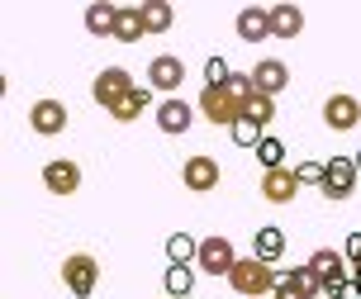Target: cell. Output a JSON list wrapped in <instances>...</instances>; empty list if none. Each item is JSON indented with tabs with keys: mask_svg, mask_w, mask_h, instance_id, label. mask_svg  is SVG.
Segmentation results:
<instances>
[{
	"mask_svg": "<svg viewBox=\"0 0 361 299\" xmlns=\"http://www.w3.org/2000/svg\"><path fill=\"white\" fill-rule=\"evenodd\" d=\"M195 290V271L190 266H166V299H190Z\"/></svg>",
	"mask_w": 361,
	"mask_h": 299,
	"instance_id": "obj_24",
	"label": "cell"
},
{
	"mask_svg": "<svg viewBox=\"0 0 361 299\" xmlns=\"http://www.w3.org/2000/svg\"><path fill=\"white\" fill-rule=\"evenodd\" d=\"M352 281H357V285H361V262H357V266H352Z\"/></svg>",
	"mask_w": 361,
	"mask_h": 299,
	"instance_id": "obj_31",
	"label": "cell"
},
{
	"mask_svg": "<svg viewBox=\"0 0 361 299\" xmlns=\"http://www.w3.org/2000/svg\"><path fill=\"white\" fill-rule=\"evenodd\" d=\"M257 161H262V171H281V166H286V142L281 138H262Z\"/></svg>",
	"mask_w": 361,
	"mask_h": 299,
	"instance_id": "obj_25",
	"label": "cell"
},
{
	"mask_svg": "<svg viewBox=\"0 0 361 299\" xmlns=\"http://www.w3.org/2000/svg\"><path fill=\"white\" fill-rule=\"evenodd\" d=\"M190 123H195V109L185 105L180 95H171V100H162V105H157V128H162V133H171V138H176V133H185V128H190Z\"/></svg>",
	"mask_w": 361,
	"mask_h": 299,
	"instance_id": "obj_16",
	"label": "cell"
},
{
	"mask_svg": "<svg viewBox=\"0 0 361 299\" xmlns=\"http://www.w3.org/2000/svg\"><path fill=\"white\" fill-rule=\"evenodd\" d=\"M281 252H286V233L276 228V224H267V228L252 233V257H262V262H281Z\"/></svg>",
	"mask_w": 361,
	"mask_h": 299,
	"instance_id": "obj_19",
	"label": "cell"
},
{
	"mask_svg": "<svg viewBox=\"0 0 361 299\" xmlns=\"http://www.w3.org/2000/svg\"><path fill=\"white\" fill-rule=\"evenodd\" d=\"M133 90H138V81H133L124 67H105L100 76H95V81H90V95H95V105L105 109V114L119 105L124 95H133Z\"/></svg>",
	"mask_w": 361,
	"mask_h": 299,
	"instance_id": "obj_4",
	"label": "cell"
},
{
	"mask_svg": "<svg viewBox=\"0 0 361 299\" xmlns=\"http://www.w3.org/2000/svg\"><path fill=\"white\" fill-rule=\"evenodd\" d=\"M143 29V5H119V19H114V43H138Z\"/></svg>",
	"mask_w": 361,
	"mask_h": 299,
	"instance_id": "obj_20",
	"label": "cell"
},
{
	"mask_svg": "<svg viewBox=\"0 0 361 299\" xmlns=\"http://www.w3.org/2000/svg\"><path fill=\"white\" fill-rule=\"evenodd\" d=\"M114 19H119V5H109V0H90V5H86V34L114 38Z\"/></svg>",
	"mask_w": 361,
	"mask_h": 299,
	"instance_id": "obj_18",
	"label": "cell"
},
{
	"mask_svg": "<svg viewBox=\"0 0 361 299\" xmlns=\"http://www.w3.org/2000/svg\"><path fill=\"white\" fill-rule=\"evenodd\" d=\"M228 133H233L238 147H262V138H267V128H257L252 119H238L233 128H228Z\"/></svg>",
	"mask_w": 361,
	"mask_h": 299,
	"instance_id": "obj_26",
	"label": "cell"
},
{
	"mask_svg": "<svg viewBox=\"0 0 361 299\" xmlns=\"http://www.w3.org/2000/svg\"><path fill=\"white\" fill-rule=\"evenodd\" d=\"M276 266L262 262V257H238L233 266V276H228V285H233L238 295H247V299H262V295H276Z\"/></svg>",
	"mask_w": 361,
	"mask_h": 299,
	"instance_id": "obj_1",
	"label": "cell"
},
{
	"mask_svg": "<svg viewBox=\"0 0 361 299\" xmlns=\"http://www.w3.org/2000/svg\"><path fill=\"white\" fill-rule=\"evenodd\" d=\"M180 181H185V190H195V195L219 190V161L195 152V157H185V166H180Z\"/></svg>",
	"mask_w": 361,
	"mask_h": 299,
	"instance_id": "obj_10",
	"label": "cell"
},
{
	"mask_svg": "<svg viewBox=\"0 0 361 299\" xmlns=\"http://www.w3.org/2000/svg\"><path fill=\"white\" fill-rule=\"evenodd\" d=\"M200 114L214 123V128H233L238 119H247V109L228 95V86H204L200 90Z\"/></svg>",
	"mask_w": 361,
	"mask_h": 299,
	"instance_id": "obj_3",
	"label": "cell"
},
{
	"mask_svg": "<svg viewBox=\"0 0 361 299\" xmlns=\"http://www.w3.org/2000/svg\"><path fill=\"white\" fill-rule=\"evenodd\" d=\"M324 123L333 128V133H352V128L361 123V100H357V95H347V90L328 95V100H324Z\"/></svg>",
	"mask_w": 361,
	"mask_h": 299,
	"instance_id": "obj_8",
	"label": "cell"
},
{
	"mask_svg": "<svg viewBox=\"0 0 361 299\" xmlns=\"http://www.w3.org/2000/svg\"><path fill=\"white\" fill-rule=\"evenodd\" d=\"M62 285H67V295L90 299L95 285H100V262H95L90 252H72V257L62 262Z\"/></svg>",
	"mask_w": 361,
	"mask_h": 299,
	"instance_id": "obj_2",
	"label": "cell"
},
{
	"mask_svg": "<svg viewBox=\"0 0 361 299\" xmlns=\"http://www.w3.org/2000/svg\"><path fill=\"white\" fill-rule=\"evenodd\" d=\"M180 81H185V62H180L176 53H157L152 62H147V86L162 90L166 100L180 90Z\"/></svg>",
	"mask_w": 361,
	"mask_h": 299,
	"instance_id": "obj_7",
	"label": "cell"
},
{
	"mask_svg": "<svg viewBox=\"0 0 361 299\" xmlns=\"http://www.w3.org/2000/svg\"><path fill=\"white\" fill-rule=\"evenodd\" d=\"M43 185H48L53 195H76L81 190V166L67 161V157H53L48 166H43Z\"/></svg>",
	"mask_w": 361,
	"mask_h": 299,
	"instance_id": "obj_14",
	"label": "cell"
},
{
	"mask_svg": "<svg viewBox=\"0 0 361 299\" xmlns=\"http://www.w3.org/2000/svg\"><path fill=\"white\" fill-rule=\"evenodd\" d=\"M314 295H324L319 276H314L309 266H295V271H286V276L276 281V295L271 299H314Z\"/></svg>",
	"mask_w": 361,
	"mask_h": 299,
	"instance_id": "obj_12",
	"label": "cell"
},
{
	"mask_svg": "<svg viewBox=\"0 0 361 299\" xmlns=\"http://www.w3.org/2000/svg\"><path fill=\"white\" fill-rule=\"evenodd\" d=\"M29 128H34L38 138L67 133V105H62V100H34V105H29Z\"/></svg>",
	"mask_w": 361,
	"mask_h": 299,
	"instance_id": "obj_9",
	"label": "cell"
},
{
	"mask_svg": "<svg viewBox=\"0 0 361 299\" xmlns=\"http://www.w3.org/2000/svg\"><path fill=\"white\" fill-rule=\"evenodd\" d=\"M300 29H305V10L300 5H290V0L271 5V38H300Z\"/></svg>",
	"mask_w": 361,
	"mask_h": 299,
	"instance_id": "obj_17",
	"label": "cell"
},
{
	"mask_svg": "<svg viewBox=\"0 0 361 299\" xmlns=\"http://www.w3.org/2000/svg\"><path fill=\"white\" fill-rule=\"evenodd\" d=\"M171 24H176V10L166 0H143V29L147 34H166Z\"/></svg>",
	"mask_w": 361,
	"mask_h": 299,
	"instance_id": "obj_22",
	"label": "cell"
},
{
	"mask_svg": "<svg viewBox=\"0 0 361 299\" xmlns=\"http://www.w3.org/2000/svg\"><path fill=\"white\" fill-rule=\"evenodd\" d=\"M343 257H347V262H352V266L361 262V233H352V238H347V243H343Z\"/></svg>",
	"mask_w": 361,
	"mask_h": 299,
	"instance_id": "obj_30",
	"label": "cell"
},
{
	"mask_svg": "<svg viewBox=\"0 0 361 299\" xmlns=\"http://www.w3.org/2000/svg\"><path fill=\"white\" fill-rule=\"evenodd\" d=\"M352 161H357V171H361V147H357V157H352Z\"/></svg>",
	"mask_w": 361,
	"mask_h": 299,
	"instance_id": "obj_32",
	"label": "cell"
},
{
	"mask_svg": "<svg viewBox=\"0 0 361 299\" xmlns=\"http://www.w3.org/2000/svg\"><path fill=\"white\" fill-rule=\"evenodd\" d=\"M252 86H257V95H271V100H276V95L290 86V67L281 57H262L252 67Z\"/></svg>",
	"mask_w": 361,
	"mask_h": 299,
	"instance_id": "obj_13",
	"label": "cell"
},
{
	"mask_svg": "<svg viewBox=\"0 0 361 299\" xmlns=\"http://www.w3.org/2000/svg\"><path fill=\"white\" fill-rule=\"evenodd\" d=\"M147 105H152V86H138L133 95H124L119 105L109 109V119H114V123H133V119H138V114H143Z\"/></svg>",
	"mask_w": 361,
	"mask_h": 299,
	"instance_id": "obj_21",
	"label": "cell"
},
{
	"mask_svg": "<svg viewBox=\"0 0 361 299\" xmlns=\"http://www.w3.org/2000/svg\"><path fill=\"white\" fill-rule=\"evenodd\" d=\"M295 176H300V185H324V161H300Z\"/></svg>",
	"mask_w": 361,
	"mask_h": 299,
	"instance_id": "obj_29",
	"label": "cell"
},
{
	"mask_svg": "<svg viewBox=\"0 0 361 299\" xmlns=\"http://www.w3.org/2000/svg\"><path fill=\"white\" fill-rule=\"evenodd\" d=\"M300 190H305V185H300V176H295V166L262 171V200H267V205H290Z\"/></svg>",
	"mask_w": 361,
	"mask_h": 299,
	"instance_id": "obj_11",
	"label": "cell"
},
{
	"mask_svg": "<svg viewBox=\"0 0 361 299\" xmlns=\"http://www.w3.org/2000/svg\"><path fill=\"white\" fill-rule=\"evenodd\" d=\"M247 119H252L257 128H267V123L276 119V100H271V95H257V100H252V109H247Z\"/></svg>",
	"mask_w": 361,
	"mask_h": 299,
	"instance_id": "obj_28",
	"label": "cell"
},
{
	"mask_svg": "<svg viewBox=\"0 0 361 299\" xmlns=\"http://www.w3.org/2000/svg\"><path fill=\"white\" fill-rule=\"evenodd\" d=\"M233 29L243 43H262V38H271V10H262V5H247V10H238Z\"/></svg>",
	"mask_w": 361,
	"mask_h": 299,
	"instance_id": "obj_15",
	"label": "cell"
},
{
	"mask_svg": "<svg viewBox=\"0 0 361 299\" xmlns=\"http://www.w3.org/2000/svg\"><path fill=\"white\" fill-rule=\"evenodd\" d=\"M228 76H233V67L224 57H209L204 62V86H228Z\"/></svg>",
	"mask_w": 361,
	"mask_h": 299,
	"instance_id": "obj_27",
	"label": "cell"
},
{
	"mask_svg": "<svg viewBox=\"0 0 361 299\" xmlns=\"http://www.w3.org/2000/svg\"><path fill=\"white\" fill-rule=\"evenodd\" d=\"M166 257H171V266H190L200 257V238H190V233H171V238H166Z\"/></svg>",
	"mask_w": 361,
	"mask_h": 299,
	"instance_id": "obj_23",
	"label": "cell"
},
{
	"mask_svg": "<svg viewBox=\"0 0 361 299\" xmlns=\"http://www.w3.org/2000/svg\"><path fill=\"white\" fill-rule=\"evenodd\" d=\"M195 266L204 271V276H233V266H238V252H233V243L228 238H200V257H195Z\"/></svg>",
	"mask_w": 361,
	"mask_h": 299,
	"instance_id": "obj_6",
	"label": "cell"
},
{
	"mask_svg": "<svg viewBox=\"0 0 361 299\" xmlns=\"http://www.w3.org/2000/svg\"><path fill=\"white\" fill-rule=\"evenodd\" d=\"M357 161L352 157H333V161H324V200H333V205H343V200H352V190H357Z\"/></svg>",
	"mask_w": 361,
	"mask_h": 299,
	"instance_id": "obj_5",
	"label": "cell"
}]
</instances>
